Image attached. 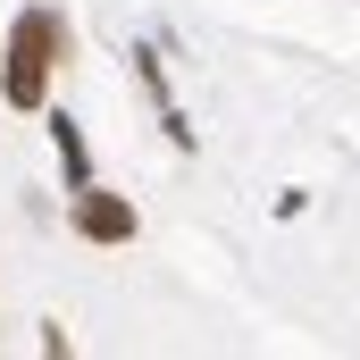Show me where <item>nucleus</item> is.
Returning a JSON list of instances; mask_svg holds the SVG:
<instances>
[{"label":"nucleus","mask_w":360,"mask_h":360,"mask_svg":"<svg viewBox=\"0 0 360 360\" xmlns=\"http://www.w3.org/2000/svg\"><path fill=\"white\" fill-rule=\"evenodd\" d=\"M51 68H59V17H51V8H25V17H17V34H8V68H0L8 109H42Z\"/></svg>","instance_id":"obj_1"},{"label":"nucleus","mask_w":360,"mask_h":360,"mask_svg":"<svg viewBox=\"0 0 360 360\" xmlns=\"http://www.w3.org/2000/svg\"><path fill=\"white\" fill-rule=\"evenodd\" d=\"M51 134H59V160H68V184H84V176H92V160H84V134H76V117H51Z\"/></svg>","instance_id":"obj_3"},{"label":"nucleus","mask_w":360,"mask_h":360,"mask_svg":"<svg viewBox=\"0 0 360 360\" xmlns=\"http://www.w3.org/2000/svg\"><path fill=\"white\" fill-rule=\"evenodd\" d=\"M76 235H92V243H126V235H134V201L76 184Z\"/></svg>","instance_id":"obj_2"}]
</instances>
